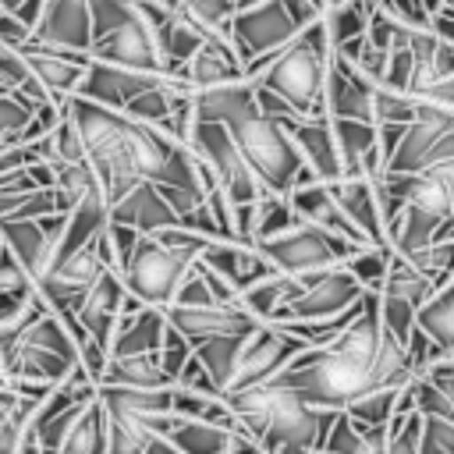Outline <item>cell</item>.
<instances>
[{
    "label": "cell",
    "mask_w": 454,
    "mask_h": 454,
    "mask_svg": "<svg viewBox=\"0 0 454 454\" xmlns=\"http://www.w3.org/2000/svg\"><path fill=\"white\" fill-rule=\"evenodd\" d=\"M188 149L195 153L199 163H206V170L216 177V184L231 199V206H252L266 195V184L259 181V174L252 170V163L238 149L227 124L195 121L192 135H188Z\"/></svg>",
    "instance_id": "ba28073f"
},
{
    "label": "cell",
    "mask_w": 454,
    "mask_h": 454,
    "mask_svg": "<svg viewBox=\"0 0 454 454\" xmlns=\"http://www.w3.org/2000/svg\"><path fill=\"white\" fill-rule=\"evenodd\" d=\"M404 262L411 270H419L426 280H433L440 291L454 280V241H440V245H429L422 252H411V255H404Z\"/></svg>",
    "instance_id": "b9f144b4"
},
{
    "label": "cell",
    "mask_w": 454,
    "mask_h": 454,
    "mask_svg": "<svg viewBox=\"0 0 454 454\" xmlns=\"http://www.w3.org/2000/svg\"><path fill=\"white\" fill-rule=\"evenodd\" d=\"M305 348H309V344H305L301 337H294L291 330H284V326H277V323H259V326L248 333L245 348H241V362H238L231 383L223 387V397H234V394H241V390H252V387L270 383V380H273L294 355H301Z\"/></svg>",
    "instance_id": "7c38bea8"
},
{
    "label": "cell",
    "mask_w": 454,
    "mask_h": 454,
    "mask_svg": "<svg viewBox=\"0 0 454 454\" xmlns=\"http://www.w3.org/2000/svg\"><path fill=\"white\" fill-rule=\"evenodd\" d=\"M67 213L43 216V220H0V238L14 252V259L35 277V284L50 273L53 255L64 241Z\"/></svg>",
    "instance_id": "4fadbf2b"
},
{
    "label": "cell",
    "mask_w": 454,
    "mask_h": 454,
    "mask_svg": "<svg viewBox=\"0 0 454 454\" xmlns=\"http://www.w3.org/2000/svg\"><path fill=\"white\" fill-rule=\"evenodd\" d=\"M170 411L177 419H199V422H213V426H227V429H238L231 408L223 397L216 394H206V390H192V387H181L174 383V404Z\"/></svg>",
    "instance_id": "d590c367"
},
{
    "label": "cell",
    "mask_w": 454,
    "mask_h": 454,
    "mask_svg": "<svg viewBox=\"0 0 454 454\" xmlns=\"http://www.w3.org/2000/svg\"><path fill=\"white\" fill-rule=\"evenodd\" d=\"M106 234H110V248H114V266H117V273H124L128 262H131V255H135V248H138V238L142 234L135 227H124V223H114V220L106 227Z\"/></svg>",
    "instance_id": "7dc6e473"
},
{
    "label": "cell",
    "mask_w": 454,
    "mask_h": 454,
    "mask_svg": "<svg viewBox=\"0 0 454 454\" xmlns=\"http://www.w3.org/2000/svg\"><path fill=\"white\" fill-rule=\"evenodd\" d=\"M92 7V60L131 67V71H163L153 25L142 18L135 0H89Z\"/></svg>",
    "instance_id": "8992f818"
},
{
    "label": "cell",
    "mask_w": 454,
    "mask_h": 454,
    "mask_svg": "<svg viewBox=\"0 0 454 454\" xmlns=\"http://www.w3.org/2000/svg\"><path fill=\"white\" fill-rule=\"evenodd\" d=\"M32 43L89 53L92 50V7H89V0H46L43 18L32 28Z\"/></svg>",
    "instance_id": "ffe728a7"
},
{
    "label": "cell",
    "mask_w": 454,
    "mask_h": 454,
    "mask_svg": "<svg viewBox=\"0 0 454 454\" xmlns=\"http://www.w3.org/2000/svg\"><path fill=\"white\" fill-rule=\"evenodd\" d=\"M124 298H128V287H124V277H121L117 270H106V273L92 284V291H89L85 301L78 305V323H82V330H85L89 340H99L103 348H110Z\"/></svg>",
    "instance_id": "44dd1931"
},
{
    "label": "cell",
    "mask_w": 454,
    "mask_h": 454,
    "mask_svg": "<svg viewBox=\"0 0 454 454\" xmlns=\"http://www.w3.org/2000/svg\"><path fill=\"white\" fill-rule=\"evenodd\" d=\"M145 454H184V450H177L167 436H153V443L145 447Z\"/></svg>",
    "instance_id": "db71d44e"
},
{
    "label": "cell",
    "mask_w": 454,
    "mask_h": 454,
    "mask_svg": "<svg viewBox=\"0 0 454 454\" xmlns=\"http://www.w3.org/2000/svg\"><path fill=\"white\" fill-rule=\"evenodd\" d=\"M206 248H195V245H167L153 234H142L138 238V248L128 262V270L121 273L124 277V287L128 294H135L142 305L149 309H167L174 305L181 284L192 277L199 255Z\"/></svg>",
    "instance_id": "52a82bcc"
},
{
    "label": "cell",
    "mask_w": 454,
    "mask_h": 454,
    "mask_svg": "<svg viewBox=\"0 0 454 454\" xmlns=\"http://www.w3.org/2000/svg\"><path fill=\"white\" fill-rule=\"evenodd\" d=\"M53 454H106V408H103L99 394L82 411V419L74 422V429Z\"/></svg>",
    "instance_id": "f35d334b"
},
{
    "label": "cell",
    "mask_w": 454,
    "mask_h": 454,
    "mask_svg": "<svg viewBox=\"0 0 454 454\" xmlns=\"http://www.w3.org/2000/svg\"><path fill=\"white\" fill-rule=\"evenodd\" d=\"M376 7H380V0H344V4L330 7V11L323 14V21H326V35H330V46H344V43H351V39L365 35Z\"/></svg>",
    "instance_id": "74e56055"
},
{
    "label": "cell",
    "mask_w": 454,
    "mask_h": 454,
    "mask_svg": "<svg viewBox=\"0 0 454 454\" xmlns=\"http://www.w3.org/2000/svg\"><path fill=\"white\" fill-rule=\"evenodd\" d=\"M231 454H270L266 447H259L252 436H245V433H234V443H231Z\"/></svg>",
    "instance_id": "f5cc1de1"
},
{
    "label": "cell",
    "mask_w": 454,
    "mask_h": 454,
    "mask_svg": "<svg viewBox=\"0 0 454 454\" xmlns=\"http://www.w3.org/2000/svg\"><path fill=\"white\" fill-rule=\"evenodd\" d=\"M110 220L114 223H124V227H135L138 234H160V231L181 227V216L174 213V206L149 181L138 184V188H131L121 202H114L110 206Z\"/></svg>",
    "instance_id": "cb8c5ba5"
},
{
    "label": "cell",
    "mask_w": 454,
    "mask_h": 454,
    "mask_svg": "<svg viewBox=\"0 0 454 454\" xmlns=\"http://www.w3.org/2000/svg\"><path fill=\"white\" fill-rule=\"evenodd\" d=\"M234 433H238V429L213 426V422H199V419H177V415H174V426H170L167 440H170L177 450H184V454H231Z\"/></svg>",
    "instance_id": "4dcf8cb0"
},
{
    "label": "cell",
    "mask_w": 454,
    "mask_h": 454,
    "mask_svg": "<svg viewBox=\"0 0 454 454\" xmlns=\"http://www.w3.org/2000/svg\"><path fill=\"white\" fill-rule=\"evenodd\" d=\"M333 121V138L337 153L344 163V177H362V160L369 149L380 145V128L369 121H348V117H330Z\"/></svg>",
    "instance_id": "1f68e13d"
},
{
    "label": "cell",
    "mask_w": 454,
    "mask_h": 454,
    "mask_svg": "<svg viewBox=\"0 0 454 454\" xmlns=\"http://www.w3.org/2000/svg\"><path fill=\"white\" fill-rule=\"evenodd\" d=\"M245 340H248V333H227V337H209V340H202V344L195 348V358H199L202 369L213 376L220 397H223V387L231 383V376H234V369H238V362H241Z\"/></svg>",
    "instance_id": "e575fe53"
},
{
    "label": "cell",
    "mask_w": 454,
    "mask_h": 454,
    "mask_svg": "<svg viewBox=\"0 0 454 454\" xmlns=\"http://www.w3.org/2000/svg\"><path fill=\"white\" fill-rule=\"evenodd\" d=\"M401 394H404V390H372V394H362L358 401H351L344 411H348L355 422H362V426H387V422L397 415Z\"/></svg>",
    "instance_id": "7bdbcfd3"
},
{
    "label": "cell",
    "mask_w": 454,
    "mask_h": 454,
    "mask_svg": "<svg viewBox=\"0 0 454 454\" xmlns=\"http://www.w3.org/2000/svg\"><path fill=\"white\" fill-rule=\"evenodd\" d=\"M433 294H436V284H433V280H426L419 270H411V266L404 262V255H397V252H394L390 270H387V280H383V287H380V298H383V301L411 305V309L419 312Z\"/></svg>",
    "instance_id": "d6a6232c"
},
{
    "label": "cell",
    "mask_w": 454,
    "mask_h": 454,
    "mask_svg": "<svg viewBox=\"0 0 454 454\" xmlns=\"http://www.w3.org/2000/svg\"><path fill=\"white\" fill-rule=\"evenodd\" d=\"M106 362H110V348H103L99 340H85L82 344V369L92 376V383H99Z\"/></svg>",
    "instance_id": "c3c4849f"
},
{
    "label": "cell",
    "mask_w": 454,
    "mask_h": 454,
    "mask_svg": "<svg viewBox=\"0 0 454 454\" xmlns=\"http://www.w3.org/2000/svg\"><path fill=\"white\" fill-rule=\"evenodd\" d=\"M326 114L376 124V82H369L355 64H348L337 53L330 57L326 74Z\"/></svg>",
    "instance_id": "ac0fdd59"
},
{
    "label": "cell",
    "mask_w": 454,
    "mask_h": 454,
    "mask_svg": "<svg viewBox=\"0 0 454 454\" xmlns=\"http://www.w3.org/2000/svg\"><path fill=\"white\" fill-rule=\"evenodd\" d=\"M287 199H291V209L298 213V220L316 223V227H323V231H330V234H337V238H344V241H351V245H358V248H372L369 238H365V234L348 220V213L333 202V195H330V188H326L323 181L301 184V188H294Z\"/></svg>",
    "instance_id": "603a6c76"
},
{
    "label": "cell",
    "mask_w": 454,
    "mask_h": 454,
    "mask_svg": "<svg viewBox=\"0 0 454 454\" xmlns=\"http://www.w3.org/2000/svg\"><path fill=\"white\" fill-rule=\"evenodd\" d=\"M163 330L167 319L160 309H142L135 316H121L114 340H110V355L124 358V355H156L163 344Z\"/></svg>",
    "instance_id": "4316f807"
},
{
    "label": "cell",
    "mask_w": 454,
    "mask_h": 454,
    "mask_svg": "<svg viewBox=\"0 0 454 454\" xmlns=\"http://www.w3.org/2000/svg\"><path fill=\"white\" fill-rule=\"evenodd\" d=\"M25 64L32 67L35 82L50 92V99L64 103L67 96L78 92V85L85 82V71L92 64V53H78V50H60V46H46V43H21L18 46Z\"/></svg>",
    "instance_id": "5bb4252c"
},
{
    "label": "cell",
    "mask_w": 454,
    "mask_h": 454,
    "mask_svg": "<svg viewBox=\"0 0 454 454\" xmlns=\"http://www.w3.org/2000/svg\"><path fill=\"white\" fill-rule=\"evenodd\" d=\"M199 262L213 273H220L238 294H245L248 287L277 277V266L262 255V248L255 241H209L206 252L199 255Z\"/></svg>",
    "instance_id": "e0dca14e"
},
{
    "label": "cell",
    "mask_w": 454,
    "mask_h": 454,
    "mask_svg": "<svg viewBox=\"0 0 454 454\" xmlns=\"http://www.w3.org/2000/svg\"><path fill=\"white\" fill-rule=\"evenodd\" d=\"M245 78V64L234 53L231 39H209L202 43V50L192 57V64L184 67V82L199 92V89H216V85H231Z\"/></svg>",
    "instance_id": "484cf974"
},
{
    "label": "cell",
    "mask_w": 454,
    "mask_h": 454,
    "mask_svg": "<svg viewBox=\"0 0 454 454\" xmlns=\"http://www.w3.org/2000/svg\"><path fill=\"white\" fill-rule=\"evenodd\" d=\"M50 167H53V188L71 202V209H74V206L99 184V177H96V170H92L89 160H74V163L50 160Z\"/></svg>",
    "instance_id": "60d3db41"
},
{
    "label": "cell",
    "mask_w": 454,
    "mask_h": 454,
    "mask_svg": "<svg viewBox=\"0 0 454 454\" xmlns=\"http://www.w3.org/2000/svg\"><path fill=\"white\" fill-rule=\"evenodd\" d=\"M280 124L287 128V135L301 149L305 167L316 174V181L333 184V181L344 177V163H340V153H337L330 117H280Z\"/></svg>",
    "instance_id": "d6986e66"
},
{
    "label": "cell",
    "mask_w": 454,
    "mask_h": 454,
    "mask_svg": "<svg viewBox=\"0 0 454 454\" xmlns=\"http://www.w3.org/2000/svg\"><path fill=\"white\" fill-rule=\"evenodd\" d=\"M160 365H163V372L170 376V383H177L181 380V372H184V365L192 362V355H195V348L174 330V326H167L163 330V344H160Z\"/></svg>",
    "instance_id": "bcb514c9"
},
{
    "label": "cell",
    "mask_w": 454,
    "mask_h": 454,
    "mask_svg": "<svg viewBox=\"0 0 454 454\" xmlns=\"http://www.w3.org/2000/svg\"><path fill=\"white\" fill-rule=\"evenodd\" d=\"M0 7H4L7 14H14L18 21H25L28 28H35V25H39V18H43L46 0H0Z\"/></svg>",
    "instance_id": "681fc988"
},
{
    "label": "cell",
    "mask_w": 454,
    "mask_h": 454,
    "mask_svg": "<svg viewBox=\"0 0 454 454\" xmlns=\"http://www.w3.org/2000/svg\"><path fill=\"white\" fill-rule=\"evenodd\" d=\"M415 326H422L436 348H443L447 355H454V280H450L447 287H440V291L419 309Z\"/></svg>",
    "instance_id": "8d00e7d4"
},
{
    "label": "cell",
    "mask_w": 454,
    "mask_h": 454,
    "mask_svg": "<svg viewBox=\"0 0 454 454\" xmlns=\"http://www.w3.org/2000/svg\"><path fill=\"white\" fill-rule=\"evenodd\" d=\"M301 280H305L301 294L291 305H284L270 323H326L362 305L365 298V287L355 280L348 266H333V270H323Z\"/></svg>",
    "instance_id": "8fae6325"
},
{
    "label": "cell",
    "mask_w": 454,
    "mask_h": 454,
    "mask_svg": "<svg viewBox=\"0 0 454 454\" xmlns=\"http://www.w3.org/2000/svg\"><path fill=\"white\" fill-rule=\"evenodd\" d=\"M238 433L252 436L259 447H266L270 454L280 447H309L319 450L337 411H323L312 408L305 397H298L294 390L280 387V383H262L252 390H241L234 397H223Z\"/></svg>",
    "instance_id": "3957f363"
},
{
    "label": "cell",
    "mask_w": 454,
    "mask_h": 454,
    "mask_svg": "<svg viewBox=\"0 0 454 454\" xmlns=\"http://www.w3.org/2000/svg\"><path fill=\"white\" fill-rule=\"evenodd\" d=\"M231 46L241 57L245 71L262 60V57H277L284 46H291L301 32V21L291 14L287 0H266L255 7H245L231 18Z\"/></svg>",
    "instance_id": "30bf717a"
},
{
    "label": "cell",
    "mask_w": 454,
    "mask_h": 454,
    "mask_svg": "<svg viewBox=\"0 0 454 454\" xmlns=\"http://www.w3.org/2000/svg\"><path fill=\"white\" fill-rule=\"evenodd\" d=\"M387 447H390V422L362 426L348 411H337L319 454H387Z\"/></svg>",
    "instance_id": "83f0119b"
},
{
    "label": "cell",
    "mask_w": 454,
    "mask_h": 454,
    "mask_svg": "<svg viewBox=\"0 0 454 454\" xmlns=\"http://www.w3.org/2000/svg\"><path fill=\"white\" fill-rule=\"evenodd\" d=\"M301 287H305V280L287 277V273H277V277H270V280L248 287V291L241 294V305H245L259 323H270L284 305H291V301L301 294Z\"/></svg>",
    "instance_id": "836d02e7"
},
{
    "label": "cell",
    "mask_w": 454,
    "mask_h": 454,
    "mask_svg": "<svg viewBox=\"0 0 454 454\" xmlns=\"http://www.w3.org/2000/svg\"><path fill=\"white\" fill-rule=\"evenodd\" d=\"M415 380L404 340H397L380 316V291H365L362 312L340 337L294 355L273 383L294 390L312 408L344 411L351 401L372 390H404Z\"/></svg>",
    "instance_id": "6da1fadb"
},
{
    "label": "cell",
    "mask_w": 454,
    "mask_h": 454,
    "mask_svg": "<svg viewBox=\"0 0 454 454\" xmlns=\"http://www.w3.org/2000/svg\"><path fill=\"white\" fill-rule=\"evenodd\" d=\"M163 319L167 326H174L192 348H199L202 340L209 337H227V333H252L259 326V319L241 305H202V309H181V305H170L163 309Z\"/></svg>",
    "instance_id": "2e32d148"
},
{
    "label": "cell",
    "mask_w": 454,
    "mask_h": 454,
    "mask_svg": "<svg viewBox=\"0 0 454 454\" xmlns=\"http://www.w3.org/2000/svg\"><path fill=\"white\" fill-rule=\"evenodd\" d=\"M28 39H32V28H28L25 21H18L14 14H0V43L21 46V43H28Z\"/></svg>",
    "instance_id": "f907efd6"
},
{
    "label": "cell",
    "mask_w": 454,
    "mask_h": 454,
    "mask_svg": "<svg viewBox=\"0 0 454 454\" xmlns=\"http://www.w3.org/2000/svg\"><path fill=\"white\" fill-rule=\"evenodd\" d=\"M390 259H394V248L387 245V248H362V252H355L344 266L355 273V280L365 287V291H380L383 287V280H387V270H390Z\"/></svg>",
    "instance_id": "ee69618b"
},
{
    "label": "cell",
    "mask_w": 454,
    "mask_h": 454,
    "mask_svg": "<svg viewBox=\"0 0 454 454\" xmlns=\"http://www.w3.org/2000/svg\"><path fill=\"white\" fill-rule=\"evenodd\" d=\"M262 255L277 266V273H287V277H312V273H323V270H333V266H344L355 252H362L358 245L316 227V223H305L298 220L291 231L277 234V238H266L259 241Z\"/></svg>",
    "instance_id": "9c48e42d"
},
{
    "label": "cell",
    "mask_w": 454,
    "mask_h": 454,
    "mask_svg": "<svg viewBox=\"0 0 454 454\" xmlns=\"http://www.w3.org/2000/svg\"><path fill=\"white\" fill-rule=\"evenodd\" d=\"M326 188H330L333 202L348 213V220L369 238V245H376V248L390 245V234H387V223L380 213V199H376V184L369 177H340Z\"/></svg>",
    "instance_id": "7402d4cb"
},
{
    "label": "cell",
    "mask_w": 454,
    "mask_h": 454,
    "mask_svg": "<svg viewBox=\"0 0 454 454\" xmlns=\"http://www.w3.org/2000/svg\"><path fill=\"white\" fill-rule=\"evenodd\" d=\"M429 28H433V35H436V39H443V43H450V46H454V4H450V7H443V11H436V14H433V21H429Z\"/></svg>",
    "instance_id": "816d5d0a"
},
{
    "label": "cell",
    "mask_w": 454,
    "mask_h": 454,
    "mask_svg": "<svg viewBox=\"0 0 454 454\" xmlns=\"http://www.w3.org/2000/svg\"><path fill=\"white\" fill-rule=\"evenodd\" d=\"M273 454H316V450H309V447H280Z\"/></svg>",
    "instance_id": "9f6ffc18"
},
{
    "label": "cell",
    "mask_w": 454,
    "mask_h": 454,
    "mask_svg": "<svg viewBox=\"0 0 454 454\" xmlns=\"http://www.w3.org/2000/svg\"><path fill=\"white\" fill-rule=\"evenodd\" d=\"M0 96H11V92H4V89H0Z\"/></svg>",
    "instance_id": "6f0895ef"
},
{
    "label": "cell",
    "mask_w": 454,
    "mask_h": 454,
    "mask_svg": "<svg viewBox=\"0 0 454 454\" xmlns=\"http://www.w3.org/2000/svg\"><path fill=\"white\" fill-rule=\"evenodd\" d=\"M227 131L234 135L238 149L266 184V195H291L294 188L316 181V174L305 167V156L287 135V128L277 117H266L259 103L245 110L238 121H231Z\"/></svg>",
    "instance_id": "5b68a950"
},
{
    "label": "cell",
    "mask_w": 454,
    "mask_h": 454,
    "mask_svg": "<svg viewBox=\"0 0 454 454\" xmlns=\"http://www.w3.org/2000/svg\"><path fill=\"white\" fill-rule=\"evenodd\" d=\"M35 114V103L25 99L21 92H11V96H0V149L7 145H18L21 142V131L28 128Z\"/></svg>",
    "instance_id": "f6af8a7d"
},
{
    "label": "cell",
    "mask_w": 454,
    "mask_h": 454,
    "mask_svg": "<svg viewBox=\"0 0 454 454\" xmlns=\"http://www.w3.org/2000/svg\"><path fill=\"white\" fill-rule=\"evenodd\" d=\"M298 223V213L291 209V199L287 195H262L255 202V223H252V241H266V238H277L284 231H291Z\"/></svg>",
    "instance_id": "ab89813d"
},
{
    "label": "cell",
    "mask_w": 454,
    "mask_h": 454,
    "mask_svg": "<svg viewBox=\"0 0 454 454\" xmlns=\"http://www.w3.org/2000/svg\"><path fill=\"white\" fill-rule=\"evenodd\" d=\"M96 387H131V390H160V387H174L170 376L160 365V355H124L106 362L103 376Z\"/></svg>",
    "instance_id": "f546056e"
},
{
    "label": "cell",
    "mask_w": 454,
    "mask_h": 454,
    "mask_svg": "<svg viewBox=\"0 0 454 454\" xmlns=\"http://www.w3.org/2000/svg\"><path fill=\"white\" fill-rule=\"evenodd\" d=\"M422 4H426V11H429V18H433L436 11H443V7H450L454 0H422Z\"/></svg>",
    "instance_id": "11a10c76"
},
{
    "label": "cell",
    "mask_w": 454,
    "mask_h": 454,
    "mask_svg": "<svg viewBox=\"0 0 454 454\" xmlns=\"http://www.w3.org/2000/svg\"><path fill=\"white\" fill-rule=\"evenodd\" d=\"M170 426L174 415H131L106 408V454H145L153 436H167Z\"/></svg>",
    "instance_id": "d4e9b609"
},
{
    "label": "cell",
    "mask_w": 454,
    "mask_h": 454,
    "mask_svg": "<svg viewBox=\"0 0 454 454\" xmlns=\"http://www.w3.org/2000/svg\"><path fill=\"white\" fill-rule=\"evenodd\" d=\"M64 106L78 124L85 160L92 163L110 206L145 181L156 188L181 192L192 206L206 202L199 160L188 149V142H177L174 135L153 124H142L121 110L99 106L82 96H67Z\"/></svg>",
    "instance_id": "7a4b0ae2"
},
{
    "label": "cell",
    "mask_w": 454,
    "mask_h": 454,
    "mask_svg": "<svg viewBox=\"0 0 454 454\" xmlns=\"http://www.w3.org/2000/svg\"><path fill=\"white\" fill-rule=\"evenodd\" d=\"M167 74H153V71H131V67H117V64H103V60H92L89 71H85V82L78 85L74 96L82 99H92L99 106H110V110H128L142 92L163 85Z\"/></svg>",
    "instance_id": "9a60e30c"
},
{
    "label": "cell",
    "mask_w": 454,
    "mask_h": 454,
    "mask_svg": "<svg viewBox=\"0 0 454 454\" xmlns=\"http://www.w3.org/2000/svg\"><path fill=\"white\" fill-rule=\"evenodd\" d=\"M252 106H255V82L252 78H241V82H231V85H216V89H199L195 92V121L231 124V121H238Z\"/></svg>",
    "instance_id": "f1b7e54d"
},
{
    "label": "cell",
    "mask_w": 454,
    "mask_h": 454,
    "mask_svg": "<svg viewBox=\"0 0 454 454\" xmlns=\"http://www.w3.org/2000/svg\"><path fill=\"white\" fill-rule=\"evenodd\" d=\"M330 35L326 21L316 18L298 32L291 46H284L266 71H259L252 82L273 96H280L298 117H330L326 114V74H330Z\"/></svg>",
    "instance_id": "277c9868"
}]
</instances>
